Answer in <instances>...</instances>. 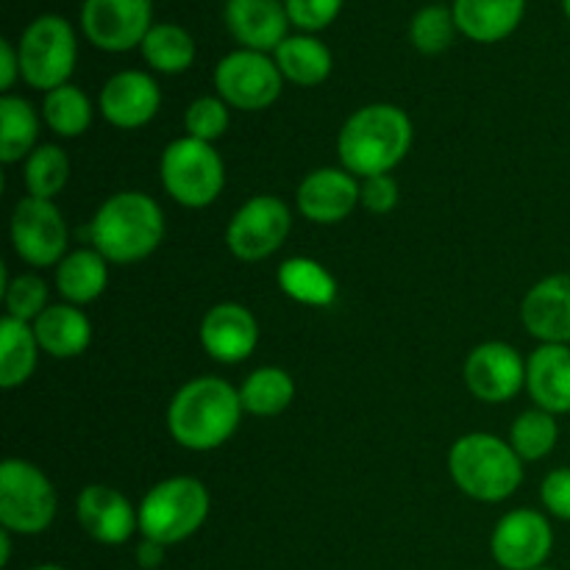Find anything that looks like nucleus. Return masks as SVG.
I'll return each instance as SVG.
<instances>
[{"label": "nucleus", "instance_id": "0eeeda50", "mask_svg": "<svg viewBox=\"0 0 570 570\" xmlns=\"http://www.w3.org/2000/svg\"><path fill=\"white\" fill-rule=\"evenodd\" d=\"M59 499L53 482L33 462L9 456L0 465V527L11 534H42L53 523Z\"/></svg>", "mask_w": 570, "mask_h": 570}, {"label": "nucleus", "instance_id": "cd10ccee", "mask_svg": "<svg viewBox=\"0 0 570 570\" xmlns=\"http://www.w3.org/2000/svg\"><path fill=\"white\" fill-rule=\"evenodd\" d=\"M239 401H243L245 415L254 417H276L289 410L295 399V382L284 367L265 365L256 367L239 384Z\"/></svg>", "mask_w": 570, "mask_h": 570}, {"label": "nucleus", "instance_id": "6ab92c4d", "mask_svg": "<svg viewBox=\"0 0 570 570\" xmlns=\"http://www.w3.org/2000/svg\"><path fill=\"white\" fill-rule=\"evenodd\" d=\"M521 321L540 345H570V273L540 278L523 295Z\"/></svg>", "mask_w": 570, "mask_h": 570}, {"label": "nucleus", "instance_id": "1a4fd4ad", "mask_svg": "<svg viewBox=\"0 0 570 570\" xmlns=\"http://www.w3.org/2000/svg\"><path fill=\"white\" fill-rule=\"evenodd\" d=\"M9 234L17 256L37 271L56 267L70 254L67 250L70 228H67L65 215L53 200L31 198V195L17 200L14 212H11Z\"/></svg>", "mask_w": 570, "mask_h": 570}, {"label": "nucleus", "instance_id": "c85d7f7f", "mask_svg": "<svg viewBox=\"0 0 570 570\" xmlns=\"http://www.w3.org/2000/svg\"><path fill=\"white\" fill-rule=\"evenodd\" d=\"M39 139V115L20 95L0 98V161L17 165L33 154Z\"/></svg>", "mask_w": 570, "mask_h": 570}, {"label": "nucleus", "instance_id": "79ce46f5", "mask_svg": "<svg viewBox=\"0 0 570 570\" xmlns=\"http://www.w3.org/2000/svg\"><path fill=\"white\" fill-rule=\"evenodd\" d=\"M11 562V532H0V566L9 568Z\"/></svg>", "mask_w": 570, "mask_h": 570}, {"label": "nucleus", "instance_id": "423d86ee", "mask_svg": "<svg viewBox=\"0 0 570 570\" xmlns=\"http://www.w3.org/2000/svg\"><path fill=\"white\" fill-rule=\"evenodd\" d=\"M161 187L187 209H206L226 187V165L215 145L195 137H178L161 150Z\"/></svg>", "mask_w": 570, "mask_h": 570}, {"label": "nucleus", "instance_id": "6e6552de", "mask_svg": "<svg viewBox=\"0 0 570 570\" xmlns=\"http://www.w3.org/2000/svg\"><path fill=\"white\" fill-rule=\"evenodd\" d=\"M20 72L28 87L39 92H50L65 83H70L72 70L78 61L76 31L65 17L45 14L37 17L31 26L22 31L20 45Z\"/></svg>", "mask_w": 570, "mask_h": 570}, {"label": "nucleus", "instance_id": "c756f323", "mask_svg": "<svg viewBox=\"0 0 570 570\" xmlns=\"http://www.w3.org/2000/svg\"><path fill=\"white\" fill-rule=\"evenodd\" d=\"M42 117L45 126H48L56 137L76 139L81 137V134H87L89 126H92L95 106L83 89L65 83V87L45 92Z\"/></svg>", "mask_w": 570, "mask_h": 570}, {"label": "nucleus", "instance_id": "f03ea898", "mask_svg": "<svg viewBox=\"0 0 570 570\" xmlns=\"http://www.w3.org/2000/svg\"><path fill=\"white\" fill-rule=\"evenodd\" d=\"M415 139L410 115L395 104H367L343 122L337 134L340 161L356 178L393 173Z\"/></svg>", "mask_w": 570, "mask_h": 570}, {"label": "nucleus", "instance_id": "4be33fe9", "mask_svg": "<svg viewBox=\"0 0 570 570\" xmlns=\"http://www.w3.org/2000/svg\"><path fill=\"white\" fill-rule=\"evenodd\" d=\"M31 326L42 354L53 360H76L92 343V321L81 306L50 304Z\"/></svg>", "mask_w": 570, "mask_h": 570}, {"label": "nucleus", "instance_id": "a211bd4d", "mask_svg": "<svg viewBox=\"0 0 570 570\" xmlns=\"http://www.w3.org/2000/svg\"><path fill=\"white\" fill-rule=\"evenodd\" d=\"M161 106V89L154 76L142 70H122L104 83L98 109L106 122L122 131L148 126Z\"/></svg>", "mask_w": 570, "mask_h": 570}, {"label": "nucleus", "instance_id": "f8f14e48", "mask_svg": "<svg viewBox=\"0 0 570 570\" xmlns=\"http://www.w3.org/2000/svg\"><path fill=\"white\" fill-rule=\"evenodd\" d=\"M554 549L551 521L538 510H512L501 515L490 534V554L504 570H538L546 568Z\"/></svg>", "mask_w": 570, "mask_h": 570}, {"label": "nucleus", "instance_id": "412c9836", "mask_svg": "<svg viewBox=\"0 0 570 570\" xmlns=\"http://www.w3.org/2000/svg\"><path fill=\"white\" fill-rule=\"evenodd\" d=\"M527 393L538 410L570 412V345H540L527 360Z\"/></svg>", "mask_w": 570, "mask_h": 570}, {"label": "nucleus", "instance_id": "7ed1b4c3", "mask_svg": "<svg viewBox=\"0 0 570 570\" xmlns=\"http://www.w3.org/2000/svg\"><path fill=\"white\" fill-rule=\"evenodd\" d=\"M165 239V212L139 189L109 195L89 223V243L109 265H134Z\"/></svg>", "mask_w": 570, "mask_h": 570}, {"label": "nucleus", "instance_id": "f704fd0d", "mask_svg": "<svg viewBox=\"0 0 570 570\" xmlns=\"http://www.w3.org/2000/svg\"><path fill=\"white\" fill-rule=\"evenodd\" d=\"M456 31H460V28H456L454 22V11L434 3V6H426V9H421L415 17H412L410 39L412 45H415L417 53L438 56L451 48Z\"/></svg>", "mask_w": 570, "mask_h": 570}, {"label": "nucleus", "instance_id": "72a5a7b5", "mask_svg": "<svg viewBox=\"0 0 570 570\" xmlns=\"http://www.w3.org/2000/svg\"><path fill=\"white\" fill-rule=\"evenodd\" d=\"M3 306L6 315L17 321L33 323L45 309H48V284L37 273H20L11 278L3 267Z\"/></svg>", "mask_w": 570, "mask_h": 570}, {"label": "nucleus", "instance_id": "e433bc0d", "mask_svg": "<svg viewBox=\"0 0 570 570\" xmlns=\"http://www.w3.org/2000/svg\"><path fill=\"white\" fill-rule=\"evenodd\" d=\"M284 6H287L289 22L301 31H323L337 20L343 0H284Z\"/></svg>", "mask_w": 570, "mask_h": 570}, {"label": "nucleus", "instance_id": "c9c22d12", "mask_svg": "<svg viewBox=\"0 0 570 570\" xmlns=\"http://www.w3.org/2000/svg\"><path fill=\"white\" fill-rule=\"evenodd\" d=\"M232 106L220 98V95H200L184 111V128H187V137L200 139V142L215 145L223 134L228 131V115Z\"/></svg>", "mask_w": 570, "mask_h": 570}, {"label": "nucleus", "instance_id": "f3484780", "mask_svg": "<svg viewBox=\"0 0 570 570\" xmlns=\"http://www.w3.org/2000/svg\"><path fill=\"white\" fill-rule=\"evenodd\" d=\"M76 518L100 546H126L139 532V512L120 490L89 484L76 499Z\"/></svg>", "mask_w": 570, "mask_h": 570}, {"label": "nucleus", "instance_id": "20e7f679", "mask_svg": "<svg viewBox=\"0 0 570 570\" xmlns=\"http://www.w3.org/2000/svg\"><path fill=\"white\" fill-rule=\"evenodd\" d=\"M449 473L468 499L501 504L521 488L523 460L512 451L510 440L488 432H471L451 445Z\"/></svg>", "mask_w": 570, "mask_h": 570}, {"label": "nucleus", "instance_id": "aec40b11", "mask_svg": "<svg viewBox=\"0 0 570 570\" xmlns=\"http://www.w3.org/2000/svg\"><path fill=\"white\" fill-rule=\"evenodd\" d=\"M226 26L245 50H276L287 39L289 14L284 0H228Z\"/></svg>", "mask_w": 570, "mask_h": 570}, {"label": "nucleus", "instance_id": "a878e982", "mask_svg": "<svg viewBox=\"0 0 570 570\" xmlns=\"http://www.w3.org/2000/svg\"><path fill=\"white\" fill-rule=\"evenodd\" d=\"M273 53H276L273 59H276L284 81L295 83V87H317L332 76V50L312 33L287 37Z\"/></svg>", "mask_w": 570, "mask_h": 570}, {"label": "nucleus", "instance_id": "b1692460", "mask_svg": "<svg viewBox=\"0 0 570 570\" xmlns=\"http://www.w3.org/2000/svg\"><path fill=\"white\" fill-rule=\"evenodd\" d=\"M109 287V262L95 248H76L56 265V289L61 301L87 306Z\"/></svg>", "mask_w": 570, "mask_h": 570}, {"label": "nucleus", "instance_id": "2f4dec72", "mask_svg": "<svg viewBox=\"0 0 570 570\" xmlns=\"http://www.w3.org/2000/svg\"><path fill=\"white\" fill-rule=\"evenodd\" d=\"M22 181L31 198L53 200L70 181V159L59 145H37L33 154L22 161Z\"/></svg>", "mask_w": 570, "mask_h": 570}, {"label": "nucleus", "instance_id": "c03bdc74", "mask_svg": "<svg viewBox=\"0 0 570 570\" xmlns=\"http://www.w3.org/2000/svg\"><path fill=\"white\" fill-rule=\"evenodd\" d=\"M562 9H566V14H568V20H570V0H562Z\"/></svg>", "mask_w": 570, "mask_h": 570}, {"label": "nucleus", "instance_id": "4c0bfd02", "mask_svg": "<svg viewBox=\"0 0 570 570\" xmlns=\"http://www.w3.org/2000/svg\"><path fill=\"white\" fill-rule=\"evenodd\" d=\"M401 187L390 173L384 176L360 178V206H365L371 215H390L399 206Z\"/></svg>", "mask_w": 570, "mask_h": 570}, {"label": "nucleus", "instance_id": "ea45409f", "mask_svg": "<svg viewBox=\"0 0 570 570\" xmlns=\"http://www.w3.org/2000/svg\"><path fill=\"white\" fill-rule=\"evenodd\" d=\"M17 78H22L20 53H17V48L9 39H3V42H0V89H3V95L11 92Z\"/></svg>", "mask_w": 570, "mask_h": 570}, {"label": "nucleus", "instance_id": "9b49d317", "mask_svg": "<svg viewBox=\"0 0 570 570\" xmlns=\"http://www.w3.org/2000/svg\"><path fill=\"white\" fill-rule=\"evenodd\" d=\"M284 89V76L276 59L259 50H234L215 67V92L232 109H271Z\"/></svg>", "mask_w": 570, "mask_h": 570}, {"label": "nucleus", "instance_id": "58836bf2", "mask_svg": "<svg viewBox=\"0 0 570 570\" xmlns=\"http://www.w3.org/2000/svg\"><path fill=\"white\" fill-rule=\"evenodd\" d=\"M540 501L546 512L570 523V468H557L540 484Z\"/></svg>", "mask_w": 570, "mask_h": 570}, {"label": "nucleus", "instance_id": "2eb2a0df", "mask_svg": "<svg viewBox=\"0 0 570 570\" xmlns=\"http://www.w3.org/2000/svg\"><path fill=\"white\" fill-rule=\"evenodd\" d=\"M295 204L301 215L317 226L343 223L360 206V178L345 167H317L298 184Z\"/></svg>", "mask_w": 570, "mask_h": 570}, {"label": "nucleus", "instance_id": "4468645a", "mask_svg": "<svg viewBox=\"0 0 570 570\" xmlns=\"http://www.w3.org/2000/svg\"><path fill=\"white\" fill-rule=\"evenodd\" d=\"M462 379L482 404H507L527 387V360L515 345L488 340L468 354Z\"/></svg>", "mask_w": 570, "mask_h": 570}, {"label": "nucleus", "instance_id": "ddd939ff", "mask_svg": "<svg viewBox=\"0 0 570 570\" xmlns=\"http://www.w3.org/2000/svg\"><path fill=\"white\" fill-rule=\"evenodd\" d=\"M150 0H83L81 31L106 53H126L145 42L154 28Z\"/></svg>", "mask_w": 570, "mask_h": 570}, {"label": "nucleus", "instance_id": "f257e3e1", "mask_svg": "<svg viewBox=\"0 0 570 570\" xmlns=\"http://www.w3.org/2000/svg\"><path fill=\"white\" fill-rule=\"evenodd\" d=\"M245 410L239 390L226 379L198 376L181 384L167 406V432L181 449L215 451L237 434Z\"/></svg>", "mask_w": 570, "mask_h": 570}, {"label": "nucleus", "instance_id": "dca6fc26", "mask_svg": "<svg viewBox=\"0 0 570 570\" xmlns=\"http://www.w3.org/2000/svg\"><path fill=\"white\" fill-rule=\"evenodd\" d=\"M200 345L220 365H239L259 345V321L237 301L215 304L200 321Z\"/></svg>", "mask_w": 570, "mask_h": 570}, {"label": "nucleus", "instance_id": "393cba45", "mask_svg": "<svg viewBox=\"0 0 570 570\" xmlns=\"http://www.w3.org/2000/svg\"><path fill=\"white\" fill-rule=\"evenodd\" d=\"M276 282L278 289L287 298H293L295 304L323 309V306H332L337 301V278L326 265H321L312 256H289V259H284L276 273Z\"/></svg>", "mask_w": 570, "mask_h": 570}, {"label": "nucleus", "instance_id": "9d476101", "mask_svg": "<svg viewBox=\"0 0 570 570\" xmlns=\"http://www.w3.org/2000/svg\"><path fill=\"white\" fill-rule=\"evenodd\" d=\"M293 232V212L276 195H254L232 215L226 245L239 262H262L276 254Z\"/></svg>", "mask_w": 570, "mask_h": 570}, {"label": "nucleus", "instance_id": "37998d69", "mask_svg": "<svg viewBox=\"0 0 570 570\" xmlns=\"http://www.w3.org/2000/svg\"><path fill=\"white\" fill-rule=\"evenodd\" d=\"M28 570H67L65 566H56V562H45V566H33Z\"/></svg>", "mask_w": 570, "mask_h": 570}, {"label": "nucleus", "instance_id": "473e14b6", "mask_svg": "<svg viewBox=\"0 0 570 570\" xmlns=\"http://www.w3.org/2000/svg\"><path fill=\"white\" fill-rule=\"evenodd\" d=\"M560 440V423L557 415L546 410H527L515 417L510 426V445L523 462H538L546 460L551 451L557 449Z\"/></svg>", "mask_w": 570, "mask_h": 570}, {"label": "nucleus", "instance_id": "a18cd8bd", "mask_svg": "<svg viewBox=\"0 0 570 570\" xmlns=\"http://www.w3.org/2000/svg\"><path fill=\"white\" fill-rule=\"evenodd\" d=\"M538 570H554V568H538Z\"/></svg>", "mask_w": 570, "mask_h": 570}, {"label": "nucleus", "instance_id": "7c9ffc66", "mask_svg": "<svg viewBox=\"0 0 570 570\" xmlns=\"http://www.w3.org/2000/svg\"><path fill=\"white\" fill-rule=\"evenodd\" d=\"M139 48H142L150 70L165 72V76H178V72L189 70L195 61V39L173 22H156Z\"/></svg>", "mask_w": 570, "mask_h": 570}, {"label": "nucleus", "instance_id": "39448f33", "mask_svg": "<svg viewBox=\"0 0 570 570\" xmlns=\"http://www.w3.org/2000/svg\"><path fill=\"white\" fill-rule=\"evenodd\" d=\"M212 510V495L206 484L195 476H170L148 490L139 501V534L154 543H184L200 532Z\"/></svg>", "mask_w": 570, "mask_h": 570}, {"label": "nucleus", "instance_id": "5701e85b", "mask_svg": "<svg viewBox=\"0 0 570 570\" xmlns=\"http://www.w3.org/2000/svg\"><path fill=\"white\" fill-rule=\"evenodd\" d=\"M451 11L460 33L473 42L493 45L521 26L527 0H454Z\"/></svg>", "mask_w": 570, "mask_h": 570}, {"label": "nucleus", "instance_id": "bb28decb", "mask_svg": "<svg viewBox=\"0 0 570 570\" xmlns=\"http://www.w3.org/2000/svg\"><path fill=\"white\" fill-rule=\"evenodd\" d=\"M39 351L42 348H39L31 323L3 315L0 321V387H22L37 371Z\"/></svg>", "mask_w": 570, "mask_h": 570}, {"label": "nucleus", "instance_id": "a19ab883", "mask_svg": "<svg viewBox=\"0 0 570 570\" xmlns=\"http://www.w3.org/2000/svg\"><path fill=\"white\" fill-rule=\"evenodd\" d=\"M165 546H159V543H154V540H145L142 538V543L137 546V562H139V568H145V570H154V568H159L161 562H165Z\"/></svg>", "mask_w": 570, "mask_h": 570}]
</instances>
